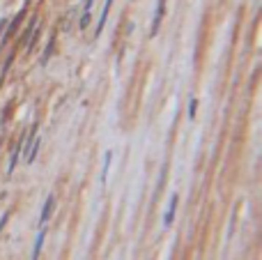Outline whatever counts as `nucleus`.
Returning <instances> with one entry per match:
<instances>
[{"label":"nucleus","instance_id":"6e6552de","mask_svg":"<svg viewBox=\"0 0 262 260\" xmlns=\"http://www.w3.org/2000/svg\"><path fill=\"white\" fill-rule=\"evenodd\" d=\"M111 5H113V0H106L104 3V9H101V16H99V23H97V35H99L101 30H104V23L106 18H108V12H111Z\"/></svg>","mask_w":262,"mask_h":260},{"label":"nucleus","instance_id":"1a4fd4ad","mask_svg":"<svg viewBox=\"0 0 262 260\" xmlns=\"http://www.w3.org/2000/svg\"><path fill=\"white\" fill-rule=\"evenodd\" d=\"M111 159H113V152H106L104 155V168H101V184H106V178H108V168H111Z\"/></svg>","mask_w":262,"mask_h":260},{"label":"nucleus","instance_id":"9d476101","mask_svg":"<svg viewBox=\"0 0 262 260\" xmlns=\"http://www.w3.org/2000/svg\"><path fill=\"white\" fill-rule=\"evenodd\" d=\"M53 49H55V35L49 39V44H46V51H44V55H41V64H46L49 62V58L53 55Z\"/></svg>","mask_w":262,"mask_h":260},{"label":"nucleus","instance_id":"2eb2a0df","mask_svg":"<svg viewBox=\"0 0 262 260\" xmlns=\"http://www.w3.org/2000/svg\"><path fill=\"white\" fill-rule=\"evenodd\" d=\"M7 216H9V214H3V219H0V230H3L5 224H7Z\"/></svg>","mask_w":262,"mask_h":260},{"label":"nucleus","instance_id":"0eeeda50","mask_svg":"<svg viewBox=\"0 0 262 260\" xmlns=\"http://www.w3.org/2000/svg\"><path fill=\"white\" fill-rule=\"evenodd\" d=\"M44 240H46V228H41L39 230V235H37V240H35V247H32V260H37L39 258V253H41V247H44Z\"/></svg>","mask_w":262,"mask_h":260},{"label":"nucleus","instance_id":"dca6fc26","mask_svg":"<svg viewBox=\"0 0 262 260\" xmlns=\"http://www.w3.org/2000/svg\"><path fill=\"white\" fill-rule=\"evenodd\" d=\"M92 5H95V0H85V12H90Z\"/></svg>","mask_w":262,"mask_h":260},{"label":"nucleus","instance_id":"f03ea898","mask_svg":"<svg viewBox=\"0 0 262 260\" xmlns=\"http://www.w3.org/2000/svg\"><path fill=\"white\" fill-rule=\"evenodd\" d=\"M163 14H166V0H157V9H154V18H152V28H149V35H157L159 28H161Z\"/></svg>","mask_w":262,"mask_h":260},{"label":"nucleus","instance_id":"ddd939ff","mask_svg":"<svg viewBox=\"0 0 262 260\" xmlns=\"http://www.w3.org/2000/svg\"><path fill=\"white\" fill-rule=\"evenodd\" d=\"M12 62H14V55H9L7 62H5V64H3V69H0V81L5 78V74H7V69H9V64H12Z\"/></svg>","mask_w":262,"mask_h":260},{"label":"nucleus","instance_id":"f8f14e48","mask_svg":"<svg viewBox=\"0 0 262 260\" xmlns=\"http://www.w3.org/2000/svg\"><path fill=\"white\" fill-rule=\"evenodd\" d=\"M90 18H92V12H85V9H83L81 21H78V28H81V30H85V28L90 26Z\"/></svg>","mask_w":262,"mask_h":260},{"label":"nucleus","instance_id":"20e7f679","mask_svg":"<svg viewBox=\"0 0 262 260\" xmlns=\"http://www.w3.org/2000/svg\"><path fill=\"white\" fill-rule=\"evenodd\" d=\"M53 210H55V196L51 193L49 198H46V203H44V207H41V216H39V226L41 224H46V221L51 219V214H53Z\"/></svg>","mask_w":262,"mask_h":260},{"label":"nucleus","instance_id":"f3484780","mask_svg":"<svg viewBox=\"0 0 262 260\" xmlns=\"http://www.w3.org/2000/svg\"><path fill=\"white\" fill-rule=\"evenodd\" d=\"M5 26H7V18H0V32H3Z\"/></svg>","mask_w":262,"mask_h":260},{"label":"nucleus","instance_id":"f257e3e1","mask_svg":"<svg viewBox=\"0 0 262 260\" xmlns=\"http://www.w3.org/2000/svg\"><path fill=\"white\" fill-rule=\"evenodd\" d=\"M39 147H41V138L37 136V124H35L32 132H30V143H28V152H26V164H32V161H35Z\"/></svg>","mask_w":262,"mask_h":260},{"label":"nucleus","instance_id":"9b49d317","mask_svg":"<svg viewBox=\"0 0 262 260\" xmlns=\"http://www.w3.org/2000/svg\"><path fill=\"white\" fill-rule=\"evenodd\" d=\"M74 16H76V9H69V12H67V16H64V21H62V26H60V28H62L64 32H67L69 28H72V21H74Z\"/></svg>","mask_w":262,"mask_h":260},{"label":"nucleus","instance_id":"4468645a","mask_svg":"<svg viewBox=\"0 0 262 260\" xmlns=\"http://www.w3.org/2000/svg\"><path fill=\"white\" fill-rule=\"evenodd\" d=\"M195 106H198V101L191 99V104H189V118H195Z\"/></svg>","mask_w":262,"mask_h":260},{"label":"nucleus","instance_id":"423d86ee","mask_svg":"<svg viewBox=\"0 0 262 260\" xmlns=\"http://www.w3.org/2000/svg\"><path fill=\"white\" fill-rule=\"evenodd\" d=\"M177 193H172L170 196V205H168V210H166V216H163V224L166 226H170L172 221H175V210H177Z\"/></svg>","mask_w":262,"mask_h":260},{"label":"nucleus","instance_id":"39448f33","mask_svg":"<svg viewBox=\"0 0 262 260\" xmlns=\"http://www.w3.org/2000/svg\"><path fill=\"white\" fill-rule=\"evenodd\" d=\"M23 145H26V138L21 136V141L14 145V152H12V159H9V173H14V168H16V164H18V157H21V150H23Z\"/></svg>","mask_w":262,"mask_h":260},{"label":"nucleus","instance_id":"7ed1b4c3","mask_svg":"<svg viewBox=\"0 0 262 260\" xmlns=\"http://www.w3.org/2000/svg\"><path fill=\"white\" fill-rule=\"evenodd\" d=\"M23 16H26V7H23L21 12H18L16 16L12 18V23H9V26H7V32H5V37H3V44H5V41H9V39H12L14 35H16V30H18V26H21Z\"/></svg>","mask_w":262,"mask_h":260}]
</instances>
